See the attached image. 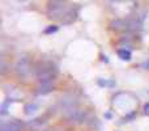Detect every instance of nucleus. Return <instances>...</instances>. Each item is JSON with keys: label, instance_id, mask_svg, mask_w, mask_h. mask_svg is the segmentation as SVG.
I'll return each instance as SVG.
<instances>
[{"label": "nucleus", "instance_id": "nucleus-2", "mask_svg": "<svg viewBox=\"0 0 149 131\" xmlns=\"http://www.w3.org/2000/svg\"><path fill=\"white\" fill-rule=\"evenodd\" d=\"M119 55H122V57H123V55H126L127 59H130V57H131V54H130V53H127V51H119Z\"/></svg>", "mask_w": 149, "mask_h": 131}, {"label": "nucleus", "instance_id": "nucleus-1", "mask_svg": "<svg viewBox=\"0 0 149 131\" xmlns=\"http://www.w3.org/2000/svg\"><path fill=\"white\" fill-rule=\"evenodd\" d=\"M8 129H9V131H20V126L17 123H9Z\"/></svg>", "mask_w": 149, "mask_h": 131}]
</instances>
